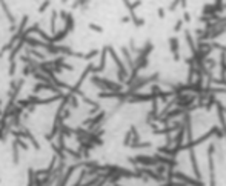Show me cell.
Instances as JSON below:
<instances>
[{"mask_svg":"<svg viewBox=\"0 0 226 186\" xmlns=\"http://www.w3.org/2000/svg\"><path fill=\"white\" fill-rule=\"evenodd\" d=\"M166 172H168V175H166L168 181H171L172 179H177V180H180V181H183V183H186L188 186H205V181H203V180L192 179V177L186 175V174H183V172L174 171L172 168H168Z\"/></svg>","mask_w":226,"mask_h":186,"instance_id":"cell-1","label":"cell"},{"mask_svg":"<svg viewBox=\"0 0 226 186\" xmlns=\"http://www.w3.org/2000/svg\"><path fill=\"white\" fill-rule=\"evenodd\" d=\"M122 2L125 3V6L128 8V11H129V14H131L129 17H131V22H132V23H134L137 28L143 26V25H145V19H143V17H139V16L135 14V8L141 5V0H135V2H132V3L129 2V0H122Z\"/></svg>","mask_w":226,"mask_h":186,"instance_id":"cell-2","label":"cell"},{"mask_svg":"<svg viewBox=\"0 0 226 186\" xmlns=\"http://www.w3.org/2000/svg\"><path fill=\"white\" fill-rule=\"evenodd\" d=\"M158 76H160V74L156 72V74H152V76H148V77H137L135 80H134V83L129 86V89H128L126 92L129 95L132 94V92H139V89H141L143 86H146L149 82H157L158 80Z\"/></svg>","mask_w":226,"mask_h":186,"instance_id":"cell-3","label":"cell"},{"mask_svg":"<svg viewBox=\"0 0 226 186\" xmlns=\"http://www.w3.org/2000/svg\"><path fill=\"white\" fill-rule=\"evenodd\" d=\"M214 154H215V145L209 143L208 146V166H209V186H215V162H214Z\"/></svg>","mask_w":226,"mask_h":186,"instance_id":"cell-4","label":"cell"},{"mask_svg":"<svg viewBox=\"0 0 226 186\" xmlns=\"http://www.w3.org/2000/svg\"><path fill=\"white\" fill-rule=\"evenodd\" d=\"M134 160V163L135 165H140V166H148V168H151V166H154L156 168L158 163H157V160L154 157H151V156H143V154H140V156H137L135 158H132Z\"/></svg>","mask_w":226,"mask_h":186,"instance_id":"cell-5","label":"cell"},{"mask_svg":"<svg viewBox=\"0 0 226 186\" xmlns=\"http://www.w3.org/2000/svg\"><path fill=\"white\" fill-rule=\"evenodd\" d=\"M189 151V162L192 165V171H194V175H196L197 180H202V172H200V168H198V162H197V154H196V148H191L188 149Z\"/></svg>","mask_w":226,"mask_h":186,"instance_id":"cell-6","label":"cell"},{"mask_svg":"<svg viewBox=\"0 0 226 186\" xmlns=\"http://www.w3.org/2000/svg\"><path fill=\"white\" fill-rule=\"evenodd\" d=\"M152 157L157 160V163L165 165L168 168H172V169H174L175 166H179V162H177L175 158H172V157H166V156H162V154H154Z\"/></svg>","mask_w":226,"mask_h":186,"instance_id":"cell-7","label":"cell"},{"mask_svg":"<svg viewBox=\"0 0 226 186\" xmlns=\"http://www.w3.org/2000/svg\"><path fill=\"white\" fill-rule=\"evenodd\" d=\"M214 105L217 106V116H219V120H220V128H221L223 135H225V139H226V116H225V112H223V105H221V101L217 100V99H215V103Z\"/></svg>","mask_w":226,"mask_h":186,"instance_id":"cell-8","label":"cell"},{"mask_svg":"<svg viewBox=\"0 0 226 186\" xmlns=\"http://www.w3.org/2000/svg\"><path fill=\"white\" fill-rule=\"evenodd\" d=\"M183 123H185V132H186V140L192 141V117L189 112H185L183 116Z\"/></svg>","mask_w":226,"mask_h":186,"instance_id":"cell-9","label":"cell"},{"mask_svg":"<svg viewBox=\"0 0 226 186\" xmlns=\"http://www.w3.org/2000/svg\"><path fill=\"white\" fill-rule=\"evenodd\" d=\"M217 14V8L214 6V3H205L202 8V16H214Z\"/></svg>","mask_w":226,"mask_h":186,"instance_id":"cell-10","label":"cell"},{"mask_svg":"<svg viewBox=\"0 0 226 186\" xmlns=\"http://www.w3.org/2000/svg\"><path fill=\"white\" fill-rule=\"evenodd\" d=\"M185 37H186V42H188V45H189V49L192 51V55H194V54H197L196 43H194V40H192V34H191V31H189V29H186V31H185Z\"/></svg>","mask_w":226,"mask_h":186,"instance_id":"cell-11","label":"cell"},{"mask_svg":"<svg viewBox=\"0 0 226 186\" xmlns=\"http://www.w3.org/2000/svg\"><path fill=\"white\" fill-rule=\"evenodd\" d=\"M169 51L174 54V52H180V40L175 37H171L169 39Z\"/></svg>","mask_w":226,"mask_h":186,"instance_id":"cell-12","label":"cell"},{"mask_svg":"<svg viewBox=\"0 0 226 186\" xmlns=\"http://www.w3.org/2000/svg\"><path fill=\"white\" fill-rule=\"evenodd\" d=\"M157 151H158V154H165V156L172 157V158H175V157H177V154L174 152V149L169 148V146H158Z\"/></svg>","mask_w":226,"mask_h":186,"instance_id":"cell-13","label":"cell"},{"mask_svg":"<svg viewBox=\"0 0 226 186\" xmlns=\"http://www.w3.org/2000/svg\"><path fill=\"white\" fill-rule=\"evenodd\" d=\"M172 131H175V128L174 126H169V125H166L165 128H162V129H154L152 131V134L154 135H168V134H171Z\"/></svg>","mask_w":226,"mask_h":186,"instance_id":"cell-14","label":"cell"},{"mask_svg":"<svg viewBox=\"0 0 226 186\" xmlns=\"http://www.w3.org/2000/svg\"><path fill=\"white\" fill-rule=\"evenodd\" d=\"M122 52H123V55H125V60H126V68H134V60H132V57H131V52L128 48L123 46L122 48Z\"/></svg>","mask_w":226,"mask_h":186,"instance_id":"cell-15","label":"cell"},{"mask_svg":"<svg viewBox=\"0 0 226 186\" xmlns=\"http://www.w3.org/2000/svg\"><path fill=\"white\" fill-rule=\"evenodd\" d=\"M129 148H132V149H148V148H152V143L151 141H145V143H129L128 145Z\"/></svg>","mask_w":226,"mask_h":186,"instance_id":"cell-16","label":"cell"},{"mask_svg":"<svg viewBox=\"0 0 226 186\" xmlns=\"http://www.w3.org/2000/svg\"><path fill=\"white\" fill-rule=\"evenodd\" d=\"M214 103H215V94H209V95H208V101L205 103V106H203V108H205L208 112H209V111L212 109V106H214Z\"/></svg>","mask_w":226,"mask_h":186,"instance_id":"cell-17","label":"cell"},{"mask_svg":"<svg viewBox=\"0 0 226 186\" xmlns=\"http://www.w3.org/2000/svg\"><path fill=\"white\" fill-rule=\"evenodd\" d=\"M211 46H212V49H219L220 52H226V46L221 45V43H219V42H212Z\"/></svg>","mask_w":226,"mask_h":186,"instance_id":"cell-18","label":"cell"},{"mask_svg":"<svg viewBox=\"0 0 226 186\" xmlns=\"http://www.w3.org/2000/svg\"><path fill=\"white\" fill-rule=\"evenodd\" d=\"M180 3H181V0H172V2H171V5H169V6H168V11H171V12H174V11L177 9V6H179V5H180Z\"/></svg>","mask_w":226,"mask_h":186,"instance_id":"cell-19","label":"cell"},{"mask_svg":"<svg viewBox=\"0 0 226 186\" xmlns=\"http://www.w3.org/2000/svg\"><path fill=\"white\" fill-rule=\"evenodd\" d=\"M166 171H168V166H165V165H160V163H158V165L156 166V172L160 174V175H163Z\"/></svg>","mask_w":226,"mask_h":186,"instance_id":"cell-20","label":"cell"},{"mask_svg":"<svg viewBox=\"0 0 226 186\" xmlns=\"http://www.w3.org/2000/svg\"><path fill=\"white\" fill-rule=\"evenodd\" d=\"M49 5H51V0H45V2H43L42 5L39 6V12H40V14H42V12H45V11L48 9V6H49Z\"/></svg>","mask_w":226,"mask_h":186,"instance_id":"cell-21","label":"cell"},{"mask_svg":"<svg viewBox=\"0 0 226 186\" xmlns=\"http://www.w3.org/2000/svg\"><path fill=\"white\" fill-rule=\"evenodd\" d=\"M183 28V19H177V22H175V26H174V32H179V31Z\"/></svg>","mask_w":226,"mask_h":186,"instance_id":"cell-22","label":"cell"},{"mask_svg":"<svg viewBox=\"0 0 226 186\" xmlns=\"http://www.w3.org/2000/svg\"><path fill=\"white\" fill-rule=\"evenodd\" d=\"M88 28L92 29V31H95V32H103V28L99 26V25H94V23H89V25H88Z\"/></svg>","mask_w":226,"mask_h":186,"instance_id":"cell-23","label":"cell"},{"mask_svg":"<svg viewBox=\"0 0 226 186\" xmlns=\"http://www.w3.org/2000/svg\"><path fill=\"white\" fill-rule=\"evenodd\" d=\"M157 16L160 17V19H165V16H166V11H165V8H163V6L157 8Z\"/></svg>","mask_w":226,"mask_h":186,"instance_id":"cell-24","label":"cell"},{"mask_svg":"<svg viewBox=\"0 0 226 186\" xmlns=\"http://www.w3.org/2000/svg\"><path fill=\"white\" fill-rule=\"evenodd\" d=\"M129 48H131V52H134V54H139V49L135 48L134 39H131V40H129Z\"/></svg>","mask_w":226,"mask_h":186,"instance_id":"cell-25","label":"cell"},{"mask_svg":"<svg viewBox=\"0 0 226 186\" xmlns=\"http://www.w3.org/2000/svg\"><path fill=\"white\" fill-rule=\"evenodd\" d=\"M181 19H183V22H188V23H189V22H192V20H191V19H192V16L189 14L188 11H185V12H183V17H181Z\"/></svg>","mask_w":226,"mask_h":186,"instance_id":"cell-26","label":"cell"},{"mask_svg":"<svg viewBox=\"0 0 226 186\" xmlns=\"http://www.w3.org/2000/svg\"><path fill=\"white\" fill-rule=\"evenodd\" d=\"M160 91L162 89H160V86H158V85H152V86H151V92H154V94H158Z\"/></svg>","mask_w":226,"mask_h":186,"instance_id":"cell-27","label":"cell"},{"mask_svg":"<svg viewBox=\"0 0 226 186\" xmlns=\"http://www.w3.org/2000/svg\"><path fill=\"white\" fill-rule=\"evenodd\" d=\"M172 59H174V62H180V52H174V54H172Z\"/></svg>","mask_w":226,"mask_h":186,"instance_id":"cell-28","label":"cell"},{"mask_svg":"<svg viewBox=\"0 0 226 186\" xmlns=\"http://www.w3.org/2000/svg\"><path fill=\"white\" fill-rule=\"evenodd\" d=\"M129 22H131V17H129V16L122 17V23H129Z\"/></svg>","mask_w":226,"mask_h":186,"instance_id":"cell-29","label":"cell"},{"mask_svg":"<svg viewBox=\"0 0 226 186\" xmlns=\"http://www.w3.org/2000/svg\"><path fill=\"white\" fill-rule=\"evenodd\" d=\"M180 5H181V8L185 9V8L188 6V0H181V3H180Z\"/></svg>","mask_w":226,"mask_h":186,"instance_id":"cell-30","label":"cell"},{"mask_svg":"<svg viewBox=\"0 0 226 186\" xmlns=\"http://www.w3.org/2000/svg\"><path fill=\"white\" fill-rule=\"evenodd\" d=\"M203 31H205V29H200V28H198V29H196V35L198 37V35H200V34L203 32Z\"/></svg>","mask_w":226,"mask_h":186,"instance_id":"cell-31","label":"cell"},{"mask_svg":"<svg viewBox=\"0 0 226 186\" xmlns=\"http://www.w3.org/2000/svg\"><path fill=\"white\" fill-rule=\"evenodd\" d=\"M223 112H225V116H226V108H225V106H223Z\"/></svg>","mask_w":226,"mask_h":186,"instance_id":"cell-32","label":"cell"},{"mask_svg":"<svg viewBox=\"0 0 226 186\" xmlns=\"http://www.w3.org/2000/svg\"><path fill=\"white\" fill-rule=\"evenodd\" d=\"M62 2H63V3H66V2H68V0H62Z\"/></svg>","mask_w":226,"mask_h":186,"instance_id":"cell-33","label":"cell"},{"mask_svg":"<svg viewBox=\"0 0 226 186\" xmlns=\"http://www.w3.org/2000/svg\"><path fill=\"white\" fill-rule=\"evenodd\" d=\"M162 186H168V183H165V185H162Z\"/></svg>","mask_w":226,"mask_h":186,"instance_id":"cell-34","label":"cell"}]
</instances>
